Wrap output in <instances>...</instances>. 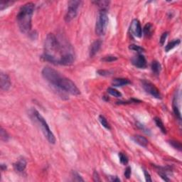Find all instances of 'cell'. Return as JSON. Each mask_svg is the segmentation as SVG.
<instances>
[{
    "label": "cell",
    "mask_w": 182,
    "mask_h": 182,
    "mask_svg": "<svg viewBox=\"0 0 182 182\" xmlns=\"http://www.w3.org/2000/svg\"><path fill=\"white\" fill-rule=\"evenodd\" d=\"M151 68H152L153 73L155 75H159L161 71L162 66H161V64L159 63V62H158L157 61H152V65H151Z\"/></svg>",
    "instance_id": "d6986e66"
},
{
    "label": "cell",
    "mask_w": 182,
    "mask_h": 182,
    "mask_svg": "<svg viewBox=\"0 0 182 182\" xmlns=\"http://www.w3.org/2000/svg\"><path fill=\"white\" fill-rule=\"evenodd\" d=\"M109 181H112V182H120V179L116 176H109Z\"/></svg>",
    "instance_id": "8d00e7d4"
},
{
    "label": "cell",
    "mask_w": 182,
    "mask_h": 182,
    "mask_svg": "<svg viewBox=\"0 0 182 182\" xmlns=\"http://www.w3.org/2000/svg\"><path fill=\"white\" fill-rule=\"evenodd\" d=\"M98 73L100 75H103V76H107L111 74V72L109 70H98Z\"/></svg>",
    "instance_id": "836d02e7"
},
{
    "label": "cell",
    "mask_w": 182,
    "mask_h": 182,
    "mask_svg": "<svg viewBox=\"0 0 182 182\" xmlns=\"http://www.w3.org/2000/svg\"><path fill=\"white\" fill-rule=\"evenodd\" d=\"M0 86H1V89L4 91H9V88H10L11 83L10 78L9 77V75L7 74L1 73V75H0Z\"/></svg>",
    "instance_id": "8fae6325"
},
{
    "label": "cell",
    "mask_w": 182,
    "mask_h": 182,
    "mask_svg": "<svg viewBox=\"0 0 182 182\" xmlns=\"http://www.w3.org/2000/svg\"><path fill=\"white\" fill-rule=\"evenodd\" d=\"M26 160L23 157L19 158L18 160L14 164V169L18 173H22L26 167Z\"/></svg>",
    "instance_id": "7c38bea8"
},
{
    "label": "cell",
    "mask_w": 182,
    "mask_h": 182,
    "mask_svg": "<svg viewBox=\"0 0 182 182\" xmlns=\"http://www.w3.org/2000/svg\"><path fill=\"white\" fill-rule=\"evenodd\" d=\"M136 125H137V126L138 128L140 129V130H142V131L144 132H145L146 134H149V130H148V129L146 128V127H144V125H143L142 124L139 123V122H137V123Z\"/></svg>",
    "instance_id": "4dcf8cb0"
},
{
    "label": "cell",
    "mask_w": 182,
    "mask_h": 182,
    "mask_svg": "<svg viewBox=\"0 0 182 182\" xmlns=\"http://www.w3.org/2000/svg\"><path fill=\"white\" fill-rule=\"evenodd\" d=\"M172 106H173V110L175 115L176 116V117L179 119V120L181 121V112H180V105L179 103V98L177 95H176V96H174V98Z\"/></svg>",
    "instance_id": "5bb4252c"
},
{
    "label": "cell",
    "mask_w": 182,
    "mask_h": 182,
    "mask_svg": "<svg viewBox=\"0 0 182 182\" xmlns=\"http://www.w3.org/2000/svg\"><path fill=\"white\" fill-rule=\"evenodd\" d=\"M129 49H130V50H132V51H136V52H137L138 54H141V53L144 52V49H143V48L140 47L139 46H137V45H135V44L130 45V46H129Z\"/></svg>",
    "instance_id": "4316f807"
},
{
    "label": "cell",
    "mask_w": 182,
    "mask_h": 182,
    "mask_svg": "<svg viewBox=\"0 0 182 182\" xmlns=\"http://www.w3.org/2000/svg\"><path fill=\"white\" fill-rule=\"evenodd\" d=\"M130 32L133 36L137 38H141L142 34V29L140 22L137 19H134L130 25Z\"/></svg>",
    "instance_id": "9c48e42d"
},
{
    "label": "cell",
    "mask_w": 182,
    "mask_h": 182,
    "mask_svg": "<svg viewBox=\"0 0 182 182\" xmlns=\"http://www.w3.org/2000/svg\"><path fill=\"white\" fill-rule=\"evenodd\" d=\"M132 63L135 66L139 68H145L146 67V60L142 54H138L136 56H133L131 59Z\"/></svg>",
    "instance_id": "30bf717a"
},
{
    "label": "cell",
    "mask_w": 182,
    "mask_h": 182,
    "mask_svg": "<svg viewBox=\"0 0 182 182\" xmlns=\"http://www.w3.org/2000/svg\"><path fill=\"white\" fill-rule=\"evenodd\" d=\"M0 136H1V140L5 142H7L9 138L8 133L6 132V130H4L2 128H1V130H0Z\"/></svg>",
    "instance_id": "f1b7e54d"
},
{
    "label": "cell",
    "mask_w": 182,
    "mask_h": 182,
    "mask_svg": "<svg viewBox=\"0 0 182 182\" xmlns=\"http://www.w3.org/2000/svg\"><path fill=\"white\" fill-rule=\"evenodd\" d=\"M142 86L143 89L148 94L151 95L152 97L157 98V99H161L162 96H161V93L159 92V89L155 86V85L153 84L150 81H148V80H142Z\"/></svg>",
    "instance_id": "ba28073f"
},
{
    "label": "cell",
    "mask_w": 182,
    "mask_h": 182,
    "mask_svg": "<svg viewBox=\"0 0 182 182\" xmlns=\"http://www.w3.org/2000/svg\"><path fill=\"white\" fill-rule=\"evenodd\" d=\"M180 43V40L179 39H175L174 41H171L165 46V51L167 52H169V51H171L172 49H173L174 48H175L176 46H178Z\"/></svg>",
    "instance_id": "ffe728a7"
},
{
    "label": "cell",
    "mask_w": 182,
    "mask_h": 182,
    "mask_svg": "<svg viewBox=\"0 0 182 182\" xmlns=\"http://www.w3.org/2000/svg\"><path fill=\"white\" fill-rule=\"evenodd\" d=\"M93 3L98 6L100 11H107L109 4V1H93Z\"/></svg>",
    "instance_id": "ac0fdd59"
},
{
    "label": "cell",
    "mask_w": 182,
    "mask_h": 182,
    "mask_svg": "<svg viewBox=\"0 0 182 182\" xmlns=\"http://www.w3.org/2000/svg\"><path fill=\"white\" fill-rule=\"evenodd\" d=\"M108 25L107 11H100L96 24V33L98 36H103Z\"/></svg>",
    "instance_id": "5b68a950"
},
{
    "label": "cell",
    "mask_w": 182,
    "mask_h": 182,
    "mask_svg": "<svg viewBox=\"0 0 182 182\" xmlns=\"http://www.w3.org/2000/svg\"><path fill=\"white\" fill-rule=\"evenodd\" d=\"M72 178H73V181H84V179L75 171L72 172Z\"/></svg>",
    "instance_id": "83f0119b"
},
{
    "label": "cell",
    "mask_w": 182,
    "mask_h": 182,
    "mask_svg": "<svg viewBox=\"0 0 182 182\" xmlns=\"http://www.w3.org/2000/svg\"><path fill=\"white\" fill-rule=\"evenodd\" d=\"M132 139L136 144L142 146H146L148 144V140L146 139V138L141 135H135L132 136Z\"/></svg>",
    "instance_id": "9a60e30c"
},
{
    "label": "cell",
    "mask_w": 182,
    "mask_h": 182,
    "mask_svg": "<svg viewBox=\"0 0 182 182\" xmlns=\"http://www.w3.org/2000/svg\"><path fill=\"white\" fill-rule=\"evenodd\" d=\"M131 83V82L127 78H115L112 82V84L115 87L125 86Z\"/></svg>",
    "instance_id": "2e32d148"
},
{
    "label": "cell",
    "mask_w": 182,
    "mask_h": 182,
    "mask_svg": "<svg viewBox=\"0 0 182 182\" xmlns=\"http://www.w3.org/2000/svg\"><path fill=\"white\" fill-rule=\"evenodd\" d=\"M117 60V58L116 56H104L103 59H101V61H103V62H106V63H109V62H112V61H115Z\"/></svg>",
    "instance_id": "f546056e"
},
{
    "label": "cell",
    "mask_w": 182,
    "mask_h": 182,
    "mask_svg": "<svg viewBox=\"0 0 182 182\" xmlns=\"http://www.w3.org/2000/svg\"><path fill=\"white\" fill-rule=\"evenodd\" d=\"M102 41L101 40H96L94 42L91 44V47H90L89 51V55L90 57H93L100 49L101 46H102Z\"/></svg>",
    "instance_id": "4fadbf2b"
},
{
    "label": "cell",
    "mask_w": 182,
    "mask_h": 182,
    "mask_svg": "<svg viewBox=\"0 0 182 182\" xmlns=\"http://www.w3.org/2000/svg\"><path fill=\"white\" fill-rule=\"evenodd\" d=\"M43 78L48 81L51 85H55L57 80L61 76V75L56 70H54L52 68L46 66L42 70L41 72Z\"/></svg>",
    "instance_id": "52a82bcc"
},
{
    "label": "cell",
    "mask_w": 182,
    "mask_h": 182,
    "mask_svg": "<svg viewBox=\"0 0 182 182\" xmlns=\"http://www.w3.org/2000/svg\"><path fill=\"white\" fill-rule=\"evenodd\" d=\"M131 173H132V169L131 167H128L125 170V173H124V175H125V178L127 179H130V176H131Z\"/></svg>",
    "instance_id": "1f68e13d"
},
{
    "label": "cell",
    "mask_w": 182,
    "mask_h": 182,
    "mask_svg": "<svg viewBox=\"0 0 182 182\" xmlns=\"http://www.w3.org/2000/svg\"><path fill=\"white\" fill-rule=\"evenodd\" d=\"M93 181H100V176H99V174H98V173L96 171H94V172H93Z\"/></svg>",
    "instance_id": "d590c367"
},
{
    "label": "cell",
    "mask_w": 182,
    "mask_h": 182,
    "mask_svg": "<svg viewBox=\"0 0 182 182\" xmlns=\"http://www.w3.org/2000/svg\"><path fill=\"white\" fill-rule=\"evenodd\" d=\"M54 86L61 89L62 91L70 93L73 96H78L80 94V90L78 89L76 85L71 80L62 75L59 78Z\"/></svg>",
    "instance_id": "277c9868"
},
{
    "label": "cell",
    "mask_w": 182,
    "mask_h": 182,
    "mask_svg": "<svg viewBox=\"0 0 182 182\" xmlns=\"http://www.w3.org/2000/svg\"><path fill=\"white\" fill-rule=\"evenodd\" d=\"M167 36H168V32H164V33H162V36H161L160 40H159L161 45H162V46H163V45L164 44L166 39H167Z\"/></svg>",
    "instance_id": "d6a6232c"
},
{
    "label": "cell",
    "mask_w": 182,
    "mask_h": 182,
    "mask_svg": "<svg viewBox=\"0 0 182 182\" xmlns=\"http://www.w3.org/2000/svg\"><path fill=\"white\" fill-rule=\"evenodd\" d=\"M119 158H120V163L122 164H123V165H127V164H128L129 159L126 154H125V153L123 152H120L119 153Z\"/></svg>",
    "instance_id": "cb8c5ba5"
},
{
    "label": "cell",
    "mask_w": 182,
    "mask_h": 182,
    "mask_svg": "<svg viewBox=\"0 0 182 182\" xmlns=\"http://www.w3.org/2000/svg\"><path fill=\"white\" fill-rule=\"evenodd\" d=\"M107 93H108L109 95H111V96L116 98H120L122 97V93H120V91H118L117 90L112 88H108V89H107Z\"/></svg>",
    "instance_id": "603a6c76"
},
{
    "label": "cell",
    "mask_w": 182,
    "mask_h": 182,
    "mask_svg": "<svg viewBox=\"0 0 182 182\" xmlns=\"http://www.w3.org/2000/svg\"><path fill=\"white\" fill-rule=\"evenodd\" d=\"M154 32V27L152 24L147 23L144 26V29H143V33L144 35L147 38H149L152 36V33Z\"/></svg>",
    "instance_id": "e0dca14e"
},
{
    "label": "cell",
    "mask_w": 182,
    "mask_h": 182,
    "mask_svg": "<svg viewBox=\"0 0 182 182\" xmlns=\"http://www.w3.org/2000/svg\"><path fill=\"white\" fill-rule=\"evenodd\" d=\"M1 170H2V171L5 170L6 169V166L4 165V164H1Z\"/></svg>",
    "instance_id": "f35d334b"
},
{
    "label": "cell",
    "mask_w": 182,
    "mask_h": 182,
    "mask_svg": "<svg viewBox=\"0 0 182 182\" xmlns=\"http://www.w3.org/2000/svg\"><path fill=\"white\" fill-rule=\"evenodd\" d=\"M159 176L162 177V179L164 180V181H170V179L168 178V176H167V174H166L164 172H162V171H160V172H159Z\"/></svg>",
    "instance_id": "e575fe53"
},
{
    "label": "cell",
    "mask_w": 182,
    "mask_h": 182,
    "mask_svg": "<svg viewBox=\"0 0 182 182\" xmlns=\"http://www.w3.org/2000/svg\"><path fill=\"white\" fill-rule=\"evenodd\" d=\"M169 143L172 147H174V149H177L179 150V152H181V149H182V146H181V144L178 141H175V140H169Z\"/></svg>",
    "instance_id": "484cf974"
},
{
    "label": "cell",
    "mask_w": 182,
    "mask_h": 182,
    "mask_svg": "<svg viewBox=\"0 0 182 182\" xmlns=\"http://www.w3.org/2000/svg\"><path fill=\"white\" fill-rule=\"evenodd\" d=\"M98 119H99V121L100 122L101 125H102L105 128L107 129V130H110V126H109L108 122H107V119H106L103 115H100L99 118Z\"/></svg>",
    "instance_id": "d4e9b609"
},
{
    "label": "cell",
    "mask_w": 182,
    "mask_h": 182,
    "mask_svg": "<svg viewBox=\"0 0 182 182\" xmlns=\"http://www.w3.org/2000/svg\"><path fill=\"white\" fill-rule=\"evenodd\" d=\"M44 61L54 64L70 66L75 61L73 50L68 45H62L54 33H49L45 39Z\"/></svg>",
    "instance_id": "6da1fadb"
},
{
    "label": "cell",
    "mask_w": 182,
    "mask_h": 182,
    "mask_svg": "<svg viewBox=\"0 0 182 182\" xmlns=\"http://www.w3.org/2000/svg\"><path fill=\"white\" fill-rule=\"evenodd\" d=\"M33 3L28 2L21 6L17 16L19 28L22 33H27L31 29V19L34 11Z\"/></svg>",
    "instance_id": "7a4b0ae2"
},
{
    "label": "cell",
    "mask_w": 182,
    "mask_h": 182,
    "mask_svg": "<svg viewBox=\"0 0 182 182\" xmlns=\"http://www.w3.org/2000/svg\"><path fill=\"white\" fill-rule=\"evenodd\" d=\"M154 122H155V124L157 125V126L160 129L161 131H162L164 134L167 133V129H166L165 126H164L163 122L162 121V120H161L160 118H159V117H155V118L154 119Z\"/></svg>",
    "instance_id": "44dd1931"
},
{
    "label": "cell",
    "mask_w": 182,
    "mask_h": 182,
    "mask_svg": "<svg viewBox=\"0 0 182 182\" xmlns=\"http://www.w3.org/2000/svg\"><path fill=\"white\" fill-rule=\"evenodd\" d=\"M144 176H145V179L146 181H152V179H151L150 174L148 173V172H146V170H144Z\"/></svg>",
    "instance_id": "74e56055"
},
{
    "label": "cell",
    "mask_w": 182,
    "mask_h": 182,
    "mask_svg": "<svg viewBox=\"0 0 182 182\" xmlns=\"http://www.w3.org/2000/svg\"><path fill=\"white\" fill-rule=\"evenodd\" d=\"M32 115L33 117L36 119V122H38V125L41 128V131L44 135V136L46 137V139L51 144H55L56 142V137H55L54 133L51 132V130H50L49 125H48L47 122H46V120L43 117V116L36 110V109H33V112H32Z\"/></svg>",
    "instance_id": "3957f363"
},
{
    "label": "cell",
    "mask_w": 182,
    "mask_h": 182,
    "mask_svg": "<svg viewBox=\"0 0 182 182\" xmlns=\"http://www.w3.org/2000/svg\"><path fill=\"white\" fill-rule=\"evenodd\" d=\"M81 4V1H76V0H71L68 2V9L65 16L66 22H71L73 19L76 17Z\"/></svg>",
    "instance_id": "8992f818"
},
{
    "label": "cell",
    "mask_w": 182,
    "mask_h": 182,
    "mask_svg": "<svg viewBox=\"0 0 182 182\" xmlns=\"http://www.w3.org/2000/svg\"><path fill=\"white\" fill-rule=\"evenodd\" d=\"M14 4V1H10V0H1L0 1V10H4L6 8L9 7V6L12 5Z\"/></svg>",
    "instance_id": "7402d4cb"
}]
</instances>
